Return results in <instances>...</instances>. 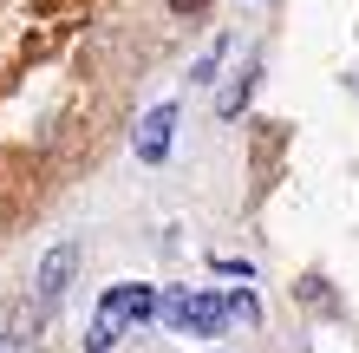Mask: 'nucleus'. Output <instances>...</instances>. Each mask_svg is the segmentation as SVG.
<instances>
[{
    "mask_svg": "<svg viewBox=\"0 0 359 353\" xmlns=\"http://www.w3.org/2000/svg\"><path fill=\"white\" fill-rule=\"evenodd\" d=\"M209 0H170V13H203Z\"/></svg>",
    "mask_w": 359,
    "mask_h": 353,
    "instance_id": "6e6552de",
    "label": "nucleus"
},
{
    "mask_svg": "<svg viewBox=\"0 0 359 353\" xmlns=\"http://www.w3.org/2000/svg\"><path fill=\"white\" fill-rule=\"evenodd\" d=\"M157 307H163V301H157V295H151V288H144V281H118L111 295L98 301V321H92V334H86V353H111L124 327L151 321Z\"/></svg>",
    "mask_w": 359,
    "mask_h": 353,
    "instance_id": "f257e3e1",
    "label": "nucleus"
},
{
    "mask_svg": "<svg viewBox=\"0 0 359 353\" xmlns=\"http://www.w3.org/2000/svg\"><path fill=\"white\" fill-rule=\"evenodd\" d=\"M170 138H177V105H151L137 118V164H163L170 157Z\"/></svg>",
    "mask_w": 359,
    "mask_h": 353,
    "instance_id": "7ed1b4c3",
    "label": "nucleus"
},
{
    "mask_svg": "<svg viewBox=\"0 0 359 353\" xmlns=\"http://www.w3.org/2000/svg\"><path fill=\"white\" fill-rule=\"evenodd\" d=\"M170 327H183V334H222V321H229V301L222 295H163V307H157Z\"/></svg>",
    "mask_w": 359,
    "mask_h": 353,
    "instance_id": "f03ea898",
    "label": "nucleus"
},
{
    "mask_svg": "<svg viewBox=\"0 0 359 353\" xmlns=\"http://www.w3.org/2000/svg\"><path fill=\"white\" fill-rule=\"evenodd\" d=\"M248 92H255V66H248L236 86H229L222 98H216V118H242V105H248Z\"/></svg>",
    "mask_w": 359,
    "mask_h": 353,
    "instance_id": "39448f33",
    "label": "nucleus"
},
{
    "mask_svg": "<svg viewBox=\"0 0 359 353\" xmlns=\"http://www.w3.org/2000/svg\"><path fill=\"white\" fill-rule=\"evenodd\" d=\"M229 314H236V321H248V327H255V321H262V307H255V295H248V288H242V295H229Z\"/></svg>",
    "mask_w": 359,
    "mask_h": 353,
    "instance_id": "0eeeda50",
    "label": "nucleus"
},
{
    "mask_svg": "<svg viewBox=\"0 0 359 353\" xmlns=\"http://www.w3.org/2000/svg\"><path fill=\"white\" fill-rule=\"evenodd\" d=\"M0 353H13V340H0Z\"/></svg>",
    "mask_w": 359,
    "mask_h": 353,
    "instance_id": "1a4fd4ad",
    "label": "nucleus"
},
{
    "mask_svg": "<svg viewBox=\"0 0 359 353\" xmlns=\"http://www.w3.org/2000/svg\"><path fill=\"white\" fill-rule=\"evenodd\" d=\"M72 275H79V242H53L46 248V262H39V275H33V288H39V301H59L72 288Z\"/></svg>",
    "mask_w": 359,
    "mask_h": 353,
    "instance_id": "20e7f679",
    "label": "nucleus"
},
{
    "mask_svg": "<svg viewBox=\"0 0 359 353\" xmlns=\"http://www.w3.org/2000/svg\"><path fill=\"white\" fill-rule=\"evenodd\" d=\"M222 53H229V39H209V46L196 53V66H189V79H196V86H209V79H216V66H222Z\"/></svg>",
    "mask_w": 359,
    "mask_h": 353,
    "instance_id": "423d86ee",
    "label": "nucleus"
}]
</instances>
